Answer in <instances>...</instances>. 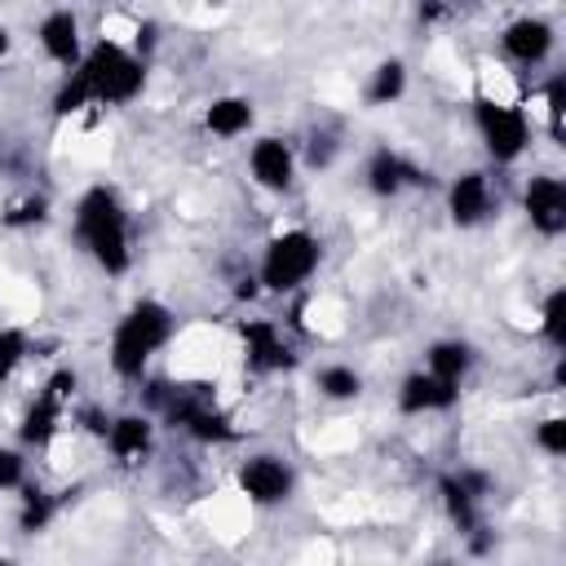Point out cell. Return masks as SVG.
I'll return each mask as SVG.
<instances>
[{
  "mask_svg": "<svg viewBox=\"0 0 566 566\" xmlns=\"http://www.w3.org/2000/svg\"><path fill=\"white\" fill-rule=\"evenodd\" d=\"M27 482V455L18 447H0V491H13Z\"/></svg>",
  "mask_w": 566,
  "mask_h": 566,
  "instance_id": "f1b7e54d",
  "label": "cell"
},
{
  "mask_svg": "<svg viewBox=\"0 0 566 566\" xmlns=\"http://www.w3.org/2000/svg\"><path fill=\"white\" fill-rule=\"evenodd\" d=\"M323 261V243L318 234L292 226V230H279L265 248H261V265H256V283L261 292H274V296H287V292H301L314 270Z\"/></svg>",
  "mask_w": 566,
  "mask_h": 566,
  "instance_id": "277c9868",
  "label": "cell"
},
{
  "mask_svg": "<svg viewBox=\"0 0 566 566\" xmlns=\"http://www.w3.org/2000/svg\"><path fill=\"white\" fill-rule=\"evenodd\" d=\"M455 402H460V385L433 376L429 367L402 376V385H398V411L402 416H433V411H451Z\"/></svg>",
  "mask_w": 566,
  "mask_h": 566,
  "instance_id": "7c38bea8",
  "label": "cell"
},
{
  "mask_svg": "<svg viewBox=\"0 0 566 566\" xmlns=\"http://www.w3.org/2000/svg\"><path fill=\"white\" fill-rule=\"evenodd\" d=\"M252 124H256V106H252V97H243V93H221V97H212V102L203 106V128H208L212 137H221V142L243 137Z\"/></svg>",
  "mask_w": 566,
  "mask_h": 566,
  "instance_id": "2e32d148",
  "label": "cell"
},
{
  "mask_svg": "<svg viewBox=\"0 0 566 566\" xmlns=\"http://www.w3.org/2000/svg\"><path fill=\"white\" fill-rule=\"evenodd\" d=\"M438 495H442V509H447V517L460 526V531H473L478 526V491L464 482V478H442L438 482Z\"/></svg>",
  "mask_w": 566,
  "mask_h": 566,
  "instance_id": "44dd1931",
  "label": "cell"
},
{
  "mask_svg": "<svg viewBox=\"0 0 566 566\" xmlns=\"http://www.w3.org/2000/svg\"><path fill=\"white\" fill-rule=\"evenodd\" d=\"M234 482H239V495H243L248 504H256V509H274V504H283V500L292 495L296 473H292V464H287L283 455L261 451V455H248V460L239 464Z\"/></svg>",
  "mask_w": 566,
  "mask_h": 566,
  "instance_id": "8992f818",
  "label": "cell"
},
{
  "mask_svg": "<svg viewBox=\"0 0 566 566\" xmlns=\"http://www.w3.org/2000/svg\"><path fill=\"white\" fill-rule=\"evenodd\" d=\"M314 389L327 398V402H354L363 394V376L349 367V363H327L314 371Z\"/></svg>",
  "mask_w": 566,
  "mask_h": 566,
  "instance_id": "7402d4cb",
  "label": "cell"
},
{
  "mask_svg": "<svg viewBox=\"0 0 566 566\" xmlns=\"http://www.w3.org/2000/svg\"><path fill=\"white\" fill-rule=\"evenodd\" d=\"M35 40H40L44 57L57 62V66H66V71L84 57V31H80V18H75L71 9H53V13H44L40 27H35Z\"/></svg>",
  "mask_w": 566,
  "mask_h": 566,
  "instance_id": "4fadbf2b",
  "label": "cell"
},
{
  "mask_svg": "<svg viewBox=\"0 0 566 566\" xmlns=\"http://www.w3.org/2000/svg\"><path fill=\"white\" fill-rule=\"evenodd\" d=\"M539 332H544V340L553 349L566 345V287H553L544 296V305H539Z\"/></svg>",
  "mask_w": 566,
  "mask_h": 566,
  "instance_id": "cb8c5ba5",
  "label": "cell"
},
{
  "mask_svg": "<svg viewBox=\"0 0 566 566\" xmlns=\"http://www.w3.org/2000/svg\"><path fill=\"white\" fill-rule=\"evenodd\" d=\"M71 226H75L80 248L106 274H128V265H133V230H128V212H124V203H119V195L111 186H88L75 199Z\"/></svg>",
  "mask_w": 566,
  "mask_h": 566,
  "instance_id": "6da1fadb",
  "label": "cell"
},
{
  "mask_svg": "<svg viewBox=\"0 0 566 566\" xmlns=\"http://www.w3.org/2000/svg\"><path fill=\"white\" fill-rule=\"evenodd\" d=\"M75 71L88 80L97 106H124V102H133L146 88V62H142V53L124 49L119 40H97L93 49H84V57L75 62Z\"/></svg>",
  "mask_w": 566,
  "mask_h": 566,
  "instance_id": "3957f363",
  "label": "cell"
},
{
  "mask_svg": "<svg viewBox=\"0 0 566 566\" xmlns=\"http://www.w3.org/2000/svg\"><path fill=\"white\" fill-rule=\"evenodd\" d=\"M239 340H243V358L252 371H283L296 363V349L287 345V336L274 318H243Z\"/></svg>",
  "mask_w": 566,
  "mask_h": 566,
  "instance_id": "ba28073f",
  "label": "cell"
},
{
  "mask_svg": "<svg viewBox=\"0 0 566 566\" xmlns=\"http://www.w3.org/2000/svg\"><path fill=\"white\" fill-rule=\"evenodd\" d=\"M172 420H177L190 438H199V442H230V438H239V429H234L217 407H203V402H181V407H172Z\"/></svg>",
  "mask_w": 566,
  "mask_h": 566,
  "instance_id": "ac0fdd59",
  "label": "cell"
},
{
  "mask_svg": "<svg viewBox=\"0 0 566 566\" xmlns=\"http://www.w3.org/2000/svg\"><path fill=\"white\" fill-rule=\"evenodd\" d=\"M44 217H49V199H44V195H22V199L4 203V212H0V221H4L9 230H27V226H40Z\"/></svg>",
  "mask_w": 566,
  "mask_h": 566,
  "instance_id": "d4e9b609",
  "label": "cell"
},
{
  "mask_svg": "<svg viewBox=\"0 0 566 566\" xmlns=\"http://www.w3.org/2000/svg\"><path fill=\"white\" fill-rule=\"evenodd\" d=\"M535 447L544 451V455H566V416H544L539 424H535Z\"/></svg>",
  "mask_w": 566,
  "mask_h": 566,
  "instance_id": "83f0119b",
  "label": "cell"
},
{
  "mask_svg": "<svg viewBox=\"0 0 566 566\" xmlns=\"http://www.w3.org/2000/svg\"><path fill=\"white\" fill-rule=\"evenodd\" d=\"M172 323H177V318H172V310H168L164 301H155V296L133 301L128 314L115 323L111 345H106V363H111V371H115L119 380H137V376L150 367V358L168 345Z\"/></svg>",
  "mask_w": 566,
  "mask_h": 566,
  "instance_id": "7a4b0ae2",
  "label": "cell"
},
{
  "mask_svg": "<svg viewBox=\"0 0 566 566\" xmlns=\"http://www.w3.org/2000/svg\"><path fill=\"white\" fill-rule=\"evenodd\" d=\"M27 349H31V340L22 327H0V385L27 363Z\"/></svg>",
  "mask_w": 566,
  "mask_h": 566,
  "instance_id": "4316f807",
  "label": "cell"
},
{
  "mask_svg": "<svg viewBox=\"0 0 566 566\" xmlns=\"http://www.w3.org/2000/svg\"><path fill=\"white\" fill-rule=\"evenodd\" d=\"M88 106H97V102H93V88H88V80L71 66L66 80L57 84V93H53V115L66 119V115H80V111H88Z\"/></svg>",
  "mask_w": 566,
  "mask_h": 566,
  "instance_id": "603a6c76",
  "label": "cell"
},
{
  "mask_svg": "<svg viewBox=\"0 0 566 566\" xmlns=\"http://www.w3.org/2000/svg\"><path fill=\"white\" fill-rule=\"evenodd\" d=\"M522 212H526L535 234L557 239L566 230V181L553 177V172H535L522 186Z\"/></svg>",
  "mask_w": 566,
  "mask_h": 566,
  "instance_id": "52a82bcc",
  "label": "cell"
},
{
  "mask_svg": "<svg viewBox=\"0 0 566 566\" xmlns=\"http://www.w3.org/2000/svg\"><path fill=\"white\" fill-rule=\"evenodd\" d=\"M407 93V62L402 57H380L367 75V102L371 106H394Z\"/></svg>",
  "mask_w": 566,
  "mask_h": 566,
  "instance_id": "ffe728a7",
  "label": "cell"
},
{
  "mask_svg": "<svg viewBox=\"0 0 566 566\" xmlns=\"http://www.w3.org/2000/svg\"><path fill=\"white\" fill-rule=\"evenodd\" d=\"M491 208H495V195H491V177L482 168H464V172L451 177V186H447V212H451V221L460 230L482 226L491 217Z\"/></svg>",
  "mask_w": 566,
  "mask_h": 566,
  "instance_id": "8fae6325",
  "label": "cell"
},
{
  "mask_svg": "<svg viewBox=\"0 0 566 566\" xmlns=\"http://www.w3.org/2000/svg\"><path fill=\"white\" fill-rule=\"evenodd\" d=\"M473 124H478V137H482V146L495 164H517L531 150V115L517 102L478 97L473 102Z\"/></svg>",
  "mask_w": 566,
  "mask_h": 566,
  "instance_id": "5b68a950",
  "label": "cell"
},
{
  "mask_svg": "<svg viewBox=\"0 0 566 566\" xmlns=\"http://www.w3.org/2000/svg\"><path fill=\"white\" fill-rule=\"evenodd\" d=\"M473 345L469 340H460V336H442V340H433L429 349H424V367L433 371V376H442V380H464L469 371H473Z\"/></svg>",
  "mask_w": 566,
  "mask_h": 566,
  "instance_id": "d6986e66",
  "label": "cell"
},
{
  "mask_svg": "<svg viewBox=\"0 0 566 566\" xmlns=\"http://www.w3.org/2000/svg\"><path fill=\"white\" fill-rule=\"evenodd\" d=\"M102 442L111 447L115 460L137 464V460L150 455V447H155V424H150V416H142V411H124V416H115V420L106 424Z\"/></svg>",
  "mask_w": 566,
  "mask_h": 566,
  "instance_id": "5bb4252c",
  "label": "cell"
},
{
  "mask_svg": "<svg viewBox=\"0 0 566 566\" xmlns=\"http://www.w3.org/2000/svg\"><path fill=\"white\" fill-rule=\"evenodd\" d=\"M363 181H367V190L376 199H394V195H402L407 186L420 181V168L411 159H402L398 150H376L367 159V168H363Z\"/></svg>",
  "mask_w": 566,
  "mask_h": 566,
  "instance_id": "9a60e30c",
  "label": "cell"
},
{
  "mask_svg": "<svg viewBox=\"0 0 566 566\" xmlns=\"http://www.w3.org/2000/svg\"><path fill=\"white\" fill-rule=\"evenodd\" d=\"M53 513H57V504H53L44 491H35V486H31V491L22 495V513H18V526H22L27 535H35V531H44V526L53 522Z\"/></svg>",
  "mask_w": 566,
  "mask_h": 566,
  "instance_id": "484cf974",
  "label": "cell"
},
{
  "mask_svg": "<svg viewBox=\"0 0 566 566\" xmlns=\"http://www.w3.org/2000/svg\"><path fill=\"white\" fill-rule=\"evenodd\" d=\"M62 411H66V402L53 398L49 389H40L35 402H31V407L22 411V420H18L22 447H49V442L57 438V429H62Z\"/></svg>",
  "mask_w": 566,
  "mask_h": 566,
  "instance_id": "e0dca14e",
  "label": "cell"
},
{
  "mask_svg": "<svg viewBox=\"0 0 566 566\" xmlns=\"http://www.w3.org/2000/svg\"><path fill=\"white\" fill-rule=\"evenodd\" d=\"M248 177H252L261 190L283 195V190L296 181V150H292V142H283V137H274V133L256 137L252 150H248Z\"/></svg>",
  "mask_w": 566,
  "mask_h": 566,
  "instance_id": "30bf717a",
  "label": "cell"
},
{
  "mask_svg": "<svg viewBox=\"0 0 566 566\" xmlns=\"http://www.w3.org/2000/svg\"><path fill=\"white\" fill-rule=\"evenodd\" d=\"M544 115H548V133H553V137H562V115H566L562 80H548V88H544Z\"/></svg>",
  "mask_w": 566,
  "mask_h": 566,
  "instance_id": "f546056e",
  "label": "cell"
},
{
  "mask_svg": "<svg viewBox=\"0 0 566 566\" xmlns=\"http://www.w3.org/2000/svg\"><path fill=\"white\" fill-rule=\"evenodd\" d=\"M553 44H557V31H553V22L539 18V13H522V18H513V22L500 31V49H504V57L517 62V66H539V62H548Z\"/></svg>",
  "mask_w": 566,
  "mask_h": 566,
  "instance_id": "9c48e42d",
  "label": "cell"
},
{
  "mask_svg": "<svg viewBox=\"0 0 566 566\" xmlns=\"http://www.w3.org/2000/svg\"><path fill=\"white\" fill-rule=\"evenodd\" d=\"M9 49H13V35H9V27H0V62L9 57Z\"/></svg>",
  "mask_w": 566,
  "mask_h": 566,
  "instance_id": "4dcf8cb0",
  "label": "cell"
}]
</instances>
